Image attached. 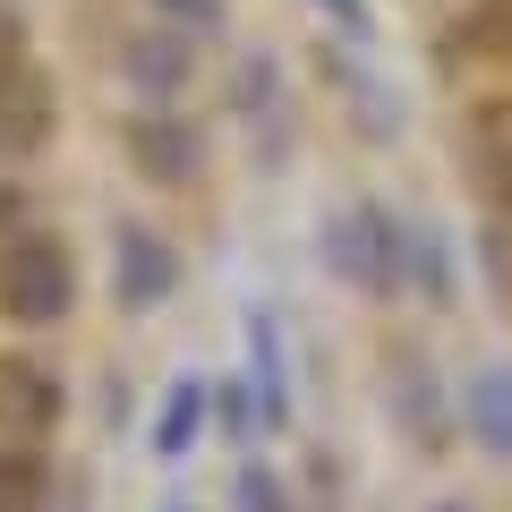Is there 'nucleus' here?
I'll return each instance as SVG.
<instances>
[{"mask_svg":"<svg viewBox=\"0 0 512 512\" xmlns=\"http://www.w3.org/2000/svg\"><path fill=\"white\" fill-rule=\"evenodd\" d=\"M188 427H197V393H188V402H171V419H163V453L188 436Z\"/></svg>","mask_w":512,"mask_h":512,"instance_id":"nucleus-6","label":"nucleus"},{"mask_svg":"<svg viewBox=\"0 0 512 512\" xmlns=\"http://www.w3.org/2000/svg\"><path fill=\"white\" fill-rule=\"evenodd\" d=\"M0 308L18 325H52L69 308V256H60V239H18L0 256Z\"/></svg>","mask_w":512,"mask_h":512,"instance_id":"nucleus-1","label":"nucleus"},{"mask_svg":"<svg viewBox=\"0 0 512 512\" xmlns=\"http://www.w3.org/2000/svg\"><path fill=\"white\" fill-rule=\"evenodd\" d=\"M470 419L495 436V453H512V376H478V393H470Z\"/></svg>","mask_w":512,"mask_h":512,"instance_id":"nucleus-4","label":"nucleus"},{"mask_svg":"<svg viewBox=\"0 0 512 512\" xmlns=\"http://www.w3.org/2000/svg\"><path fill=\"white\" fill-rule=\"evenodd\" d=\"M35 504H43V470L9 453L0 461V512H35Z\"/></svg>","mask_w":512,"mask_h":512,"instance_id":"nucleus-5","label":"nucleus"},{"mask_svg":"<svg viewBox=\"0 0 512 512\" xmlns=\"http://www.w3.org/2000/svg\"><path fill=\"white\" fill-rule=\"evenodd\" d=\"M0 419H18V427L52 419V384H43L35 367H0Z\"/></svg>","mask_w":512,"mask_h":512,"instance_id":"nucleus-3","label":"nucleus"},{"mask_svg":"<svg viewBox=\"0 0 512 512\" xmlns=\"http://www.w3.org/2000/svg\"><path fill=\"white\" fill-rule=\"evenodd\" d=\"M470 154H478V180H487L495 197H512V103H487V111H478Z\"/></svg>","mask_w":512,"mask_h":512,"instance_id":"nucleus-2","label":"nucleus"}]
</instances>
